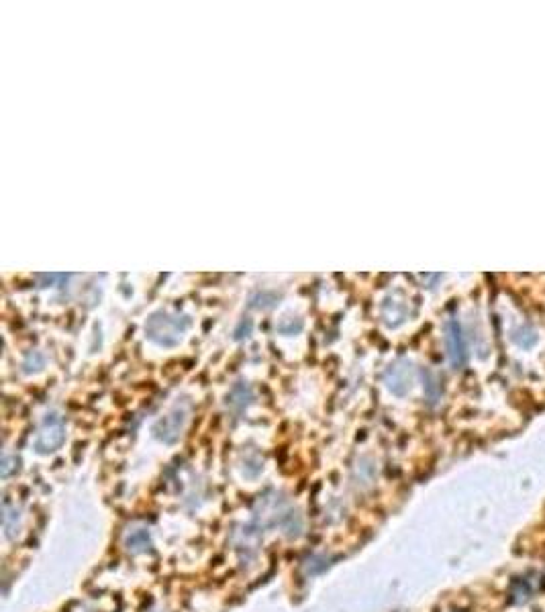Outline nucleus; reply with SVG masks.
Segmentation results:
<instances>
[{
  "instance_id": "obj_1",
  "label": "nucleus",
  "mask_w": 545,
  "mask_h": 612,
  "mask_svg": "<svg viewBox=\"0 0 545 612\" xmlns=\"http://www.w3.org/2000/svg\"><path fill=\"white\" fill-rule=\"evenodd\" d=\"M188 316L170 315V313H154L145 323V335L159 345L174 347L182 341L184 333L188 331Z\"/></svg>"
},
{
  "instance_id": "obj_2",
  "label": "nucleus",
  "mask_w": 545,
  "mask_h": 612,
  "mask_svg": "<svg viewBox=\"0 0 545 612\" xmlns=\"http://www.w3.org/2000/svg\"><path fill=\"white\" fill-rule=\"evenodd\" d=\"M188 417H190V404L186 400H180V403L174 404V408L164 419H159L156 422V427H154L158 439L166 441V443L178 441L180 435H182V431H184V427H186V422H188Z\"/></svg>"
},
{
  "instance_id": "obj_7",
  "label": "nucleus",
  "mask_w": 545,
  "mask_h": 612,
  "mask_svg": "<svg viewBox=\"0 0 545 612\" xmlns=\"http://www.w3.org/2000/svg\"><path fill=\"white\" fill-rule=\"evenodd\" d=\"M127 547H129V551H133V553H139V551H145L147 547H149V533L145 531V529H135V531H131L129 535H127Z\"/></svg>"
},
{
  "instance_id": "obj_4",
  "label": "nucleus",
  "mask_w": 545,
  "mask_h": 612,
  "mask_svg": "<svg viewBox=\"0 0 545 612\" xmlns=\"http://www.w3.org/2000/svg\"><path fill=\"white\" fill-rule=\"evenodd\" d=\"M386 384L392 392H396V394H405L406 390L411 388V364H406V362H398V364L388 367Z\"/></svg>"
},
{
  "instance_id": "obj_6",
  "label": "nucleus",
  "mask_w": 545,
  "mask_h": 612,
  "mask_svg": "<svg viewBox=\"0 0 545 612\" xmlns=\"http://www.w3.org/2000/svg\"><path fill=\"white\" fill-rule=\"evenodd\" d=\"M253 394H251V388L246 384V382H239L231 388L227 396V406L235 408V410H243L247 404L251 403Z\"/></svg>"
},
{
  "instance_id": "obj_5",
  "label": "nucleus",
  "mask_w": 545,
  "mask_h": 612,
  "mask_svg": "<svg viewBox=\"0 0 545 612\" xmlns=\"http://www.w3.org/2000/svg\"><path fill=\"white\" fill-rule=\"evenodd\" d=\"M447 350H449V357L454 362V366H464L466 362V347H464V337H461V329L456 321L449 323L447 327Z\"/></svg>"
},
{
  "instance_id": "obj_8",
  "label": "nucleus",
  "mask_w": 545,
  "mask_h": 612,
  "mask_svg": "<svg viewBox=\"0 0 545 612\" xmlns=\"http://www.w3.org/2000/svg\"><path fill=\"white\" fill-rule=\"evenodd\" d=\"M251 329H253V323H251V318L241 321V325L235 329V339H243V337H247V335L251 333Z\"/></svg>"
},
{
  "instance_id": "obj_3",
  "label": "nucleus",
  "mask_w": 545,
  "mask_h": 612,
  "mask_svg": "<svg viewBox=\"0 0 545 612\" xmlns=\"http://www.w3.org/2000/svg\"><path fill=\"white\" fill-rule=\"evenodd\" d=\"M66 441V425L64 419L57 412H50L41 427L35 439V447L41 454H52L55 449H59Z\"/></svg>"
}]
</instances>
